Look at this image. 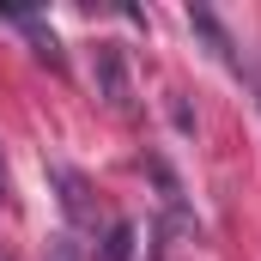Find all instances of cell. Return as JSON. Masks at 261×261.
I'll use <instances>...</instances> for the list:
<instances>
[{
	"mask_svg": "<svg viewBox=\"0 0 261 261\" xmlns=\"http://www.w3.org/2000/svg\"><path fill=\"white\" fill-rule=\"evenodd\" d=\"M97 97H103L116 116L134 110V79H128V61H122L116 43H97Z\"/></svg>",
	"mask_w": 261,
	"mask_h": 261,
	"instance_id": "obj_1",
	"label": "cell"
},
{
	"mask_svg": "<svg viewBox=\"0 0 261 261\" xmlns=\"http://www.w3.org/2000/svg\"><path fill=\"white\" fill-rule=\"evenodd\" d=\"M49 182L61 189V213L79 225V231H91L97 225V206H91V182L73 170V164H49Z\"/></svg>",
	"mask_w": 261,
	"mask_h": 261,
	"instance_id": "obj_2",
	"label": "cell"
},
{
	"mask_svg": "<svg viewBox=\"0 0 261 261\" xmlns=\"http://www.w3.org/2000/svg\"><path fill=\"white\" fill-rule=\"evenodd\" d=\"M189 24H195L200 37H206V43H213V55H219V61L231 67V73H243V61H237V49H231V37H225V24H219V18H213V12H189Z\"/></svg>",
	"mask_w": 261,
	"mask_h": 261,
	"instance_id": "obj_3",
	"label": "cell"
},
{
	"mask_svg": "<svg viewBox=\"0 0 261 261\" xmlns=\"http://www.w3.org/2000/svg\"><path fill=\"white\" fill-rule=\"evenodd\" d=\"M128 255H134V225L116 219L110 225V243H103V261H128Z\"/></svg>",
	"mask_w": 261,
	"mask_h": 261,
	"instance_id": "obj_4",
	"label": "cell"
},
{
	"mask_svg": "<svg viewBox=\"0 0 261 261\" xmlns=\"http://www.w3.org/2000/svg\"><path fill=\"white\" fill-rule=\"evenodd\" d=\"M0 200H6V164H0Z\"/></svg>",
	"mask_w": 261,
	"mask_h": 261,
	"instance_id": "obj_5",
	"label": "cell"
},
{
	"mask_svg": "<svg viewBox=\"0 0 261 261\" xmlns=\"http://www.w3.org/2000/svg\"><path fill=\"white\" fill-rule=\"evenodd\" d=\"M255 97H261V67H255Z\"/></svg>",
	"mask_w": 261,
	"mask_h": 261,
	"instance_id": "obj_6",
	"label": "cell"
}]
</instances>
